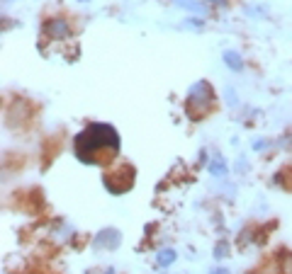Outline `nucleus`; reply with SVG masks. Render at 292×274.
Masks as SVG:
<instances>
[{"mask_svg":"<svg viewBox=\"0 0 292 274\" xmlns=\"http://www.w3.org/2000/svg\"><path fill=\"white\" fill-rule=\"evenodd\" d=\"M119 153V136L110 124H90L76 136V158L85 165H107Z\"/></svg>","mask_w":292,"mask_h":274,"instance_id":"nucleus-1","label":"nucleus"},{"mask_svg":"<svg viewBox=\"0 0 292 274\" xmlns=\"http://www.w3.org/2000/svg\"><path fill=\"white\" fill-rule=\"evenodd\" d=\"M212 105H214V92H212L210 83H205V80L195 83L185 100V109H188L190 119H200L205 112H210Z\"/></svg>","mask_w":292,"mask_h":274,"instance_id":"nucleus-2","label":"nucleus"},{"mask_svg":"<svg viewBox=\"0 0 292 274\" xmlns=\"http://www.w3.org/2000/svg\"><path fill=\"white\" fill-rule=\"evenodd\" d=\"M131 182H134V170L127 167V165L119 167L117 172L105 175V187H107L110 194H122V192H127V189L131 187Z\"/></svg>","mask_w":292,"mask_h":274,"instance_id":"nucleus-3","label":"nucleus"},{"mask_svg":"<svg viewBox=\"0 0 292 274\" xmlns=\"http://www.w3.org/2000/svg\"><path fill=\"white\" fill-rule=\"evenodd\" d=\"M119 240H122V235H119V230L117 228H105V230H100L97 235H95V247L97 250H114L117 245H119Z\"/></svg>","mask_w":292,"mask_h":274,"instance_id":"nucleus-4","label":"nucleus"},{"mask_svg":"<svg viewBox=\"0 0 292 274\" xmlns=\"http://www.w3.org/2000/svg\"><path fill=\"white\" fill-rule=\"evenodd\" d=\"M44 32H47L51 39H64V37L71 34V27H68L66 20H49L47 27H44Z\"/></svg>","mask_w":292,"mask_h":274,"instance_id":"nucleus-5","label":"nucleus"},{"mask_svg":"<svg viewBox=\"0 0 292 274\" xmlns=\"http://www.w3.org/2000/svg\"><path fill=\"white\" fill-rule=\"evenodd\" d=\"M176 5H178V8H183V10L197 13V15H207L205 3H197V0H176Z\"/></svg>","mask_w":292,"mask_h":274,"instance_id":"nucleus-6","label":"nucleus"},{"mask_svg":"<svg viewBox=\"0 0 292 274\" xmlns=\"http://www.w3.org/2000/svg\"><path fill=\"white\" fill-rule=\"evenodd\" d=\"M224 63L231 68V71H241L243 68V61L236 51H224Z\"/></svg>","mask_w":292,"mask_h":274,"instance_id":"nucleus-7","label":"nucleus"},{"mask_svg":"<svg viewBox=\"0 0 292 274\" xmlns=\"http://www.w3.org/2000/svg\"><path fill=\"white\" fill-rule=\"evenodd\" d=\"M210 172L214 175V177H224L227 175V163H224V158H214L212 163H210Z\"/></svg>","mask_w":292,"mask_h":274,"instance_id":"nucleus-8","label":"nucleus"},{"mask_svg":"<svg viewBox=\"0 0 292 274\" xmlns=\"http://www.w3.org/2000/svg\"><path fill=\"white\" fill-rule=\"evenodd\" d=\"M173 262H176V250L166 247V250L159 252V264H161V267H168V264H173Z\"/></svg>","mask_w":292,"mask_h":274,"instance_id":"nucleus-9","label":"nucleus"},{"mask_svg":"<svg viewBox=\"0 0 292 274\" xmlns=\"http://www.w3.org/2000/svg\"><path fill=\"white\" fill-rule=\"evenodd\" d=\"M280 269H282V274H292V252L282 255V259H280Z\"/></svg>","mask_w":292,"mask_h":274,"instance_id":"nucleus-10","label":"nucleus"},{"mask_svg":"<svg viewBox=\"0 0 292 274\" xmlns=\"http://www.w3.org/2000/svg\"><path fill=\"white\" fill-rule=\"evenodd\" d=\"M227 252H229V245H227V243H217V247H214V257H227Z\"/></svg>","mask_w":292,"mask_h":274,"instance_id":"nucleus-11","label":"nucleus"},{"mask_svg":"<svg viewBox=\"0 0 292 274\" xmlns=\"http://www.w3.org/2000/svg\"><path fill=\"white\" fill-rule=\"evenodd\" d=\"M185 27H190V30H200V27H205V22H200V20H185Z\"/></svg>","mask_w":292,"mask_h":274,"instance_id":"nucleus-12","label":"nucleus"},{"mask_svg":"<svg viewBox=\"0 0 292 274\" xmlns=\"http://www.w3.org/2000/svg\"><path fill=\"white\" fill-rule=\"evenodd\" d=\"M253 148H256V151H263V148H268V141H265V138H263V141H256Z\"/></svg>","mask_w":292,"mask_h":274,"instance_id":"nucleus-13","label":"nucleus"},{"mask_svg":"<svg viewBox=\"0 0 292 274\" xmlns=\"http://www.w3.org/2000/svg\"><path fill=\"white\" fill-rule=\"evenodd\" d=\"M227 97H229V105L234 107V105H236V95H234V90H227Z\"/></svg>","mask_w":292,"mask_h":274,"instance_id":"nucleus-14","label":"nucleus"},{"mask_svg":"<svg viewBox=\"0 0 292 274\" xmlns=\"http://www.w3.org/2000/svg\"><path fill=\"white\" fill-rule=\"evenodd\" d=\"M236 170H248V163H246V160H239V165H236Z\"/></svg>","mask_w":292,"mask_h":274,"instance_id":"nucleus-15","label":"nucleus"},{"mask_svg":"<svg viewBox=\"0 0 292 274\" xmlns=\"http://www.w3.org/2000/svg\"><path fill=\"white\" fill-rule=\"evenodd\" d=\"M212 274H229V269H212Z\"/></svg>","mask_w":292,"mask_h":274,"instance_id":"nucleus-16","label":"nucleus"},{"mask_svg":"<svg viewBox=\"0 0 292 274\" xmlns=\"http://www.w3.org/2000/svg\"><path fill=\"white\" fill-rule=\"evenodd\" d=\"M212 3H217V5H224V0H212Z\"/></svg>","mask_w":292,"mask_h":274,"instance_id":"nucleus-17","label":"nucleus"},{"mask_svg":"<svg viewBox=\"0 0 292 274\" xmlns=\"http://www.w3.org/2000/svg\"><path fill=\"white\" fill-rule=\"evenodd\" d=\"M107 274H114V272H112V269H110V272H107Z\"/></svg>","mask_w":292,"mask_h":274,"instance_id":"nucleus-18","label":"nucleus"},{"mask_svg":"<svg viewBox=\"0 0 292 274\" xmlns=\"http://www.w3.org/2000/svg\"><path fill=\"white\" fill-rule=\"evenodd\" d=\"M81 3H88V0H81Z\"/></svg>","mask_w":292,"mask_h":274,"instance_id":"nucleus-19","label":"nucleus"},{"mask_svg":"<svg viewBox=\"0 0 292 274\" xmlns=\"http://www.w3.org/2000/svg\"><path fill=\"white\" fill-rule=\"evenodd\" d=\"M5 3H10V0H5Z\"/></svg>","mask_w":292,"mask_h":274,"instance_id":"nucleus-20","label":"nucleus"}]
</instances>
